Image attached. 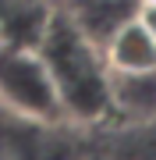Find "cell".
I'll return each mask as SVG.
<instances>
[{
	"label": "cell",
	"mask_w": 156,
	"mask_h": 160,
	"mask_svg": "<svg viewBox=\"0 0 156 160\" xmlns=\"http://www.w3.org/2000/svg\"><path fill=\"white\" fill-rule=\"evenodd\" d=\"M39 53L50 64V75L57 82L64 118L71 121H92L106 114V82L110 68L103 61L99 39H92L75 18L68 14H50L43 25Z\"/></svg>",
	"instance_id": "obj_1"
},
{
	"label": "cell",
	"mask_w": 156,
	"mask_h": 160,
	"mask_svg": "<svg viewBox=\"0 0 156 160\" xmlns=\"http://www.w3.org/2000/svg\"><path fill=\"white\" fill-rule=\"evenodd\" d=\"M106 110L124 121H156V71H110Z\"/></svg>",
	"instance_id": "obj_4"
},
{
	"label": "cell",
	"mask_w": 156,
	"mask_h": 160,
	"mask_svg": "<svg viewBox=\"0 0 156 160\" xmlns=\"http://www.w3.org/2000/svg\"><path fill=\"white\" fill-rule=\"evenodd\" d=\"M110 71H156V39L142 29L139 18H124L99 39Z\"/></svg>",
	"instance_id": "obj_3"
},
{
	"label": "cell",
	"mask_w": 156,
	"mask_h": 160,
	"mask_svg": "<svg viewBox=\"0 0 156 160\" xmlns=\"http://www.w3.org/2000/svg\"><path fill=\"white\" fill-rule=\"evenodd\" d=\"M135 18H139L142 29L156 39V0H139V4H135Z\"/></svg>",
	"instance_id": "obj_5"
},
{
	"label": "cell",
	"mask_w": 156,
	"mask_h": 160,
	"mask_svg": "<svg viewBox=\"0 0 156 160\" xmlns=\"http://www.w3.org/2000/svg\"><path fill=\"white\" fill-rule=\"evenodd\" d=\"M0 107L21 121H60V92L35 43L0 36Z\"/></svg>",
	"instance_id": "obj_2"
}]
</instances>
